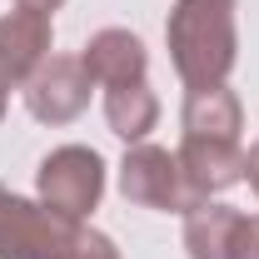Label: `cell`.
<instances>
[{
	"label": "cell",
	"mask_w": 259,
	"mask_h": 259,
	"mask_svg": "<svg viewBox=\"0 0 259 259\" xmlns=\"http://www.w3.org/2000/svg\"><path fill=\"white\" fill-rule=\"evenodd\" d=\"M239 0H175L164 20L169 65L185 85H225L239 60V30H234Z\"/></svg>",
	"instance_id": "cell-1"
},
{
	"label": "cell",
	"mask_w": 259,
	"mask_h": 259,
	"mask_svg": "<svg viewBox=\"0 0 259 259\" xmlns=\"http://www.w3.org/2000/svg\"><path fill=\"white\" fill-rule=\"evenodd\" d=\"M35 194H40L45 209L85 225L95 214L100 194H105V160H100V150H90V145L50 150L40 160V169H35Z\"/></svg>",
	"instance_id": "cell-2"
},
{
	"label": "cell",
	"mask_w": 259,
	"mask_h": 259,
	"mask_svg": "<svg viewBox=\"0 0 259 259\" xmlns=\"http://www.w3.org/2000/svg\"><path fill=\"white\" fill-rule=\"evenodd\" d=\"M75 229V220L0 185V259H55Z\"/></svg>",
	"instance_id": "cell-3"
},
{
	"label": "cell",
	"mask_w": 259,
	"mask_h": 259,
	"mask_svg": "<svg viewBox=\"0 0 259 259\" xmlns=\"http://www.w3.org/2000/svg\"><path fill=\"white\" fill-rule=\"evenodd\" d=\"M120 194L130 204L164 209V214H190L199 204L190 194V185H185L180 155H169L160 145H130V155L120 160Z\"/></svg>",
	"instance_id": "cell-4"
},
{
	"label": "cell",
	"mask_w": 259,
	"mask_h": 259,
	"mask_svg": "<svg viewBox=\"0 0 259 259\" xmlns=\"http://www.w3.org/2000/svg\"><path fill=\"white\" fill-rule=\"evenodd\" d=\"M90 90H95V80H90L80 55H50L25 80V105L40 125H70V120L85 115Z\"/></svg>",
	"instance_id": "cell-5"
},
{
	"label": "cell",
	"mask_w": 259,
	"mask_h": 259,
	"mask_svg": "<svg viewBox=\"0 0 259 259\" xmlns=\"http://www.w3.org/2000/svg\"><path fill=\"white\" fill-rule=\"evenodd\" d=\"M50 40H55L50 15H35L20 5L10 15H0V85L25 90V80L50 60Z\"/></svg>",
	"instance_id": "cell-6"
},
{
	"label": "cell",
	"mask_w": 259,
	"mask_h": 259,
	"mask_svg": "<svg viewBox=\"0 0 259 259\" xmlns=\"http://www.w3.org/2000/svg\"><path fill=\"white\" fill-rule=\"evenodd\" d=\"M180 169H185V185L194 199H214L229 185L244 180V150L239 140H204V135H185L180 140Z\"/></svg>",
	"instance_id": "cell-7"
},
{
	"label": "cell",
	"mask_w": 259,
	"mask_h": 259,
	"mask_svg": "<svg viewBox=\"0 0 259 259\" xmlns=\"http://www.w3.org/2000/svg\"><path fill=\"white\" fill-rule=\"evenodd\" d=\"M80 60H85V70H90V80H95L100 90H115V85H135V80H145V70H150V50H145L140 35L110 25V30H95L90 40H85Z\"/></svg>",
	"instance_id": "cell-8"
},
{
	"label": "cell",
	"mask_w": 259,
	"mask_h": 259,
	"mask_svg": "<svg viewBox=\"0 0 259 259\" xmlns=\"http://www.w3.org/2000/svg\"><path fill=\"white\" fill-rule=\"evenodd\" d=\"M185 135H204V140H239L244 130V105L229 85H190L185 95Z\"/></svg>",
	"instance_id": "cell-9"
},
{
	"label": "cell",
	"mask_w": 259,
	"mask_h": 259,
	"mask_svg": "<svg viewBox=\"0 0 259 259\" xmlns=\"http://www.w3.org/2000/svg\"><path fill=\"white\" fill-rule=\"evenodd\" d=\"M105 125L115 130L125 145H145L150 130L160 125V95H155L145 80L105 90Z\"/></svg>",
	"instance_id": "cell-10"
},
{
	"label": "cell",
	"mask_w": 259,
	"mask_h": 259,
	"mask_svg": "<svg viewBox=\"0 0 259 259\" xmlns=\"http://www.w3.org/2000/svg\"><path fill=\"white\" fill-rule=\"evenodd\" d=\"M239 214L244 209H234V204L199 199L185 214V249H190V259H229V239H234Z\"/></svg>",
	"instance_id": "cell-11"
},
{
	"label": "cell",
	"mask_w": 259,
	"mask_h": 259,
	"mask_svg": "<svg viewBox=\"0 0 259 259\" xmlns=\"http://www.w3.org/2000/svg\"><path fill=\"white\" fill-rule=\"evenodd\" d=\"M55 259H120V249H115V239H110V234L80 225L75 234H70V244H65Z\"/></svg>",
	"instance_id": "cell-12"
},
{
	"label": "cell",
	"mask_w": 259,
	"mask_h": 259,
	"mask_svg": "<svg viewBox=\"0 0 259 259\" xmlns=\"http://www.w3.org/2000/svg\"><path fill=\"white\" fill-rule=\"evenodd\" d=\"M229 259H259V214H239L234 239H229Z\"/></svg>",
	"instance_id": "cell-13"
},
{
	"label": "cell",
	"mask_w": 259,
	"mask_h": 259,
	"mask_svg": "<svg viewBox=\"0 0 259 259\" xmlns=\"http://www.w3.org/2000/svg\"><path fill=\"white\" fill-rule=\"evenodd\" d=\"M15 5H20V10H35V15H55L65 0H15Z\"/></svg>",
	"instance_id": "cell-14"
},
{
	"label": "cell",
	"mask_w": 259,
	"mask_h": 259,
	"mask_svg": "<svg viewBox=\"0 0 259 259\" xmlns=\"http://www.w3.org/2000/svg\"><path fill=\"white\" fill-rule=\"evenodd\" d=\"M0 120H5V85H0Z\"/></svg>",
	"instance_id": "cell-15"
}]
</instances>
